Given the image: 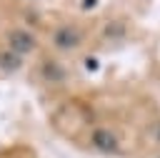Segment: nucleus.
<instances>
[{
  "instance_id": "obj_2",
  "label": "nucleus",
  "mask_w": 160,
  "mask_h": 158,
  "mask_svg": "<svg viewBox=\"0 0 160 158\" xmlns=\"http://www.w3.org/2000/svg\"><path fill=\"white\" fill-rule=\"evenodd\" d=\"M88 138V148L100 153V155H122L128 148V135L122 133V128H118L110 120H98L85 130Z\"/></svg>"
},
{
  "instance_id": "obj_1",
  "label": "nucleus",
  "mask_w": 160,
  "mask_h": 158,
  "mask_svg": "<svg viewBox=\"0 0 160 158\" xmlns=\"http://www.w3.org/2000/svg\"><path fill=\"white\" fill-rule=\"evenodd\" d=\"M88 43H90V30L80 20H60L48 30V45L58 58L75 55Z\"/></svg>"
},
{
  "instance_id": "obj_7",
  "label": "nucleus",
  "mask_w": 160,
  "mask_h": 158,
  "mask_svg": "<svg viewBox=\"0 0 160 158\" xmlns=\"http://www.w3.org/2000/svg\"><path fill=\"white\" fill-rule=\"evenodd\" d=\"M155 58H158V63H160V35H158V40H155Z\"/></svg>"
},
{
  "instance_id": "obj_5",
  "label": "nucleus",
  "mask_w": 160,
  "mask_h": 158,
  "mask_svg": "<svg viewBox=\"0 0 160 158\" xmlns=\"http://www.w3.org/2000/svg\"><path fill=\"white\" fill-rule=\"evenodd\" d=\"M125 18H108L100 28V40H108V43H115L125 35Z\"/></svg>"
},
{
  "instance_id": "obj_4",
  "label": "nucleus",
  "mask_w": 160,
  "mask_h": 158,
  "mask_svg": "<svg viewBox=\"0 0 160 158\" xmlns=\"http://www.w3.org/2000/svg\"><path fill=\"white\" fill-rule=\"evenodd\" d=\"M38 75H40L42 83L55 85V88H58V85H65V83L70 80V70H68L65 60L58 58V55L42 58V60H40V68H38Z\"/></svg>"
},
{
  "instance_id": "obj_6",
  "label": "nucleus",
  "mask_w": 160,
  "mask_h": 158,
  "mask_svg": "<svg viewBox=\"0 0 160 158\" xmlns=\"http://www.w3.org/2000/svg\"><path fill=\"white\" fill-rule=\"evenodd\" d=\"M22 65H25V58L15 55V53L8 50V48H0V73H2V75H12V73H18Z\"/></svg>"
},
{
  "instance_id": "obj_8",
  "label": "nucleus",
  "mask_w": 160,
  "mask_h": 158,
  "mask_svg": "<svg viewBox=\"0 0 160 158\" xmlns=\"http://www.w3.org/2000/svg\"><path fill=\"white\" fill-rule=\"evenodd\" d=\"M148 158H160V150H155V153H150Z\"/></svg>"
},
{
  "instance_id": "obj_3",
  "label": "nucleus",
  "mask_w": 160,
  "mask_h": 158,
  "mask_svg": "<svg viewBox=\"0 0 160 158\" xmlns=\"http://www.w3.org/2000/svg\"><path fill=\"white\" fill-rule=\"evenodd\" d=\"M5 48L12 50L15 55L20 58H30L38 53L40 48V38L30 30V28H22V25H12L5 30Z\"/></svg>"
}]
</instances>
